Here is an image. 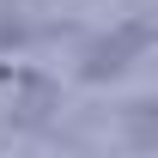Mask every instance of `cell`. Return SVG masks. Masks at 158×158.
I'll return each instance as SVG.
<instances>
[{
	"instance_id": "1",
	"label": "cell",
	"mask_w": 158,
	"mask_h": 158,
	"mask_svg": "<svg viewBox=\"0 0 158 158\" xmlns=\"http://www.w3.org/2000/svg\"><path fill=\"white\" fill-rule=\"evenodd\" d=\"M146 37H152L146 24H122L116 37L91 43V49H85V79H110V73H122V67H128V55H140V49H146Z\"/></svg>"
}]
</instances>
